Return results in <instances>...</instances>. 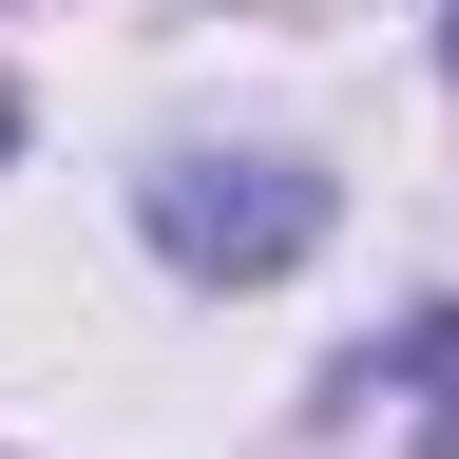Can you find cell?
<instances>
[{"label":"cell","mask_w":459,"mask_h":459,"mask_svg":"<svg viewBox=\"0 0 459 459\" xmlns=\"http://www.w3.org/2000/svg\"><path fill=\"white\" fill-rule=\"evenodd\" d=\"M134 230H153L192 287H268V268L325 249V172H307V153H153V172H134Z\"/></svg>","instance_id":"1"},{"label":"cell","mask_w":459,"mask_h":459,"mask_svg":"<svg viewBox=\"0 0 459 459\" xmlns=\"http://www.w3.org/2000/svg\"><path fill=\"white\" fill-rule=\"evenodd\" d=\"M440 57H459V0H440Z\"/></svg>","instance_id":"2"}]
</instances>
